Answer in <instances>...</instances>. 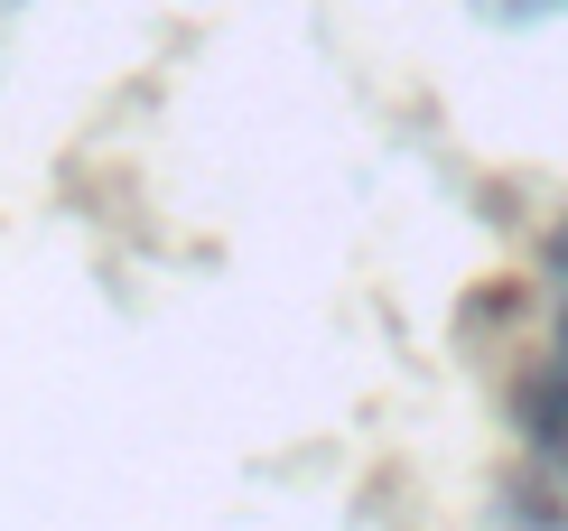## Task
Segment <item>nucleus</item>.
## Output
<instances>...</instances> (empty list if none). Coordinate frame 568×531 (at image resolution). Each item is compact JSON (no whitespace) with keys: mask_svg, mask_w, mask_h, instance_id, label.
Listing matches in <instances>:
<instances>
[{"mask_svg":"<svg viewBox=\"0 0 568 531\" xmlns=\"http://www.w3.org/2000/svg\"><path fill=\"white\" fill-rule=\"evenodd\" d=\"M550 280H559V327H550V354L523 382V439L531 448H568V224L550 243Z\"/></svg>","mask_w":568,"mask_h":531,"instance_id":"1","label":"nucleus"},{"mask_svg":"<svg viewBox=\"0 0 568 531\" xmlns=\"http://www.w3.org/2000/svg\"><path fill=\"white\" fill-rule=\"evenodd\" d=\"M476 19H494V29H550V19H568V0H476Z\"/></svg>","mask_w":568,"mask_h":531,"instance_id":"2","label":"nucleus"}]
</instances>
